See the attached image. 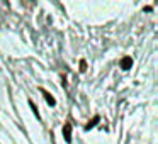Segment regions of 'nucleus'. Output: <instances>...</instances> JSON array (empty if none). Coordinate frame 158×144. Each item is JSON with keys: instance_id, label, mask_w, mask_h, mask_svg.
<instances>
[{"instance_id": "obj_1", "label": "nucleus", "mask_w": 158, "mask_h": 144, "mask_svg": "<svg viewBox=\"0 0 158 144\" xmlns=\"http://www.w3.org/2000/svg\"><path fill=\"white\" fill-rule=\"evenodd\" d=\"M63 136H65V141H66V143L71 141V125L70 124L63 125Z\"/></svg>"}, {"instance_id": "obj_2", "label": "nucleus", "mask_w": 158, "mask_h": 144, "mask_svg": "<svg viewBox=\"0 0 158 144\" xmlns=\"http://www.w3.org/2000/svg\"><path fill=\"white\" fill-rule=\"evenodd\" d=\"M131 66H133V59L129 56H124L121 59V68H122V70H129Z\"/></svg>"}, {"instance_id": "obj_3", "label": "nucleus", "mask_w": 158, "mask_h": 144, "mask_svg": "<svg viewBox=\"0 0 158 144\" xmlns=\"http://www.w3.org/2000/svg\"><path fill=\"white\" fill-rule=\"evenodd\" d=\"M41 92H43V95H44L46 102H48L50 105H56V100H55V98L51 97V93H50V92H46V90H41Z\"/></svg>"}, {"instance_id": "obj_4", "label": "nucleus", "mask_w": 158, "mask_h": 144, "mask_svg": "<svg viewBox=\"0 0 158 144\" xmlns=\"http://www.w3.org/2000/svg\"><path fill=\"white\" fill-rule=\"evenodd\" d=\"M100 120V117L99 115H95V117H94V119H92V120H90L89 124H87V127H85V129H87V131H89V129H92V127H95V125H97V122H99Z\"/></svg>"}, {"instance_id": "obj_5", "label": "nucleus", "mask_w": 158, "mask_h": 144, "mask_svg": "<svg viewBox=\"0 0 158 144\" xmlns=\"http://www.w3.org/2000/svg\"><path fill=\"white\" fill-rule=\"evenodd\" d=\"M29 105H31V109H32V112H34V115H36V117H38V119H41L39 112H38V107L34 105V102H32V100H29Z\"/></svg>"}, {"instance_id": "obj_6", "label": "nucleus", "mask_w": 158, "mask_h": 144, "mask_svg": "<svg viewBox=\"0 0 158 144\" xmlns=\"http://www.w3.org/2000/svg\"><path fill=\"white\" fill-rule=\"evenodd\" d=\"M85 70H87V63L82 61V63H80V71H85Z\"/></svg>"}]
</instances>
